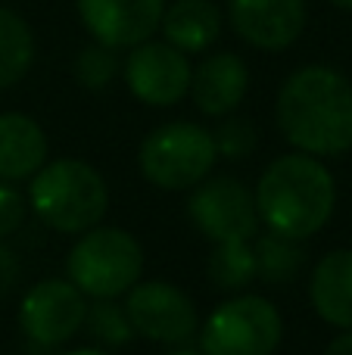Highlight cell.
Here are the masks:
<instances>
[{
    "mask_svg": "<svg viewBox=\"0 0 352 355\" xmlns=\"http://www.w3.org/2000/svg\"><path fill=\"white\" fill-rule=\"evenodd\" d=\"M159 28L181 53H203L222 35V12L212 0H175L162 10Z\"/></svg>",
    "mask_w": 352,
    "mask_h": 355,
    "instance_id": "16",
    "label": "cell"
},
{
    "mask_svg": "<svg viewBox=\"0 0 352 355\" xmlns=\"http://www.w3.org/2000/svg\"><path fill=\"white\" fill-rule=\"evenodd\" d=\"M19 259H16V252L10 250V246H3V240H0V302L6 300V296L16 290V284H19Z\"/></svg>",
    "mask_w": 352,
    "mask_h": 355,
    "instance_id": "24",
    "label": "cell"
},
{
    "mask_svg": "<svg viewBox=\"0 0 352 355\" xmlns=\"http://www.w3.org/2000/svg\"><path fill=\"white\" fill-rule=\"evenodd\" d=\"M166 0H78V16L94 41L106 47H134L159 28Z\"/></svg>",
    "mask_w": 352,
    "mask_h": 355,
    "instance_id": "11",
    "label": "cell"
},
{
    "mask_svg": "<svg viewBox=\"0 0 352 355\" xmlns=\"http://www.w3.org/2000/svg\"><path fill=\"white\" fill-rule=\"evenodd\" d=\"M249 87V69L237 53H212L191 69V97L203 116H231L243 103Z\"/></svg>",
    "mask_w": 352,
    "mask_h": 355,
    "instance_id": "13",
    "label": "cell"
},
{
    "mask_svg": "<svg viewBox=\"0 0 352 355\" xmlns=\"http://www.w3.org/2000/svg\"><path fill=\"white\" fill-rule=\"evenodd\" d=\"M35 62V35L19 12L0 6V91L19 85Z\"/></svg>",
    "mask_w": 352,
    "mask_h": 355,
    "instance_id": "18",
    "label": "cell"
},
{
    "mask_svg": "<svg viewBox=\"0 0 352 355\" xmlns=\"http://www.w3.org/2000/svg\"><path fill=\"white\" fill-rule=\"evenodd\" d=\"M62 355H109L103 346H81V349H72V352H62Z\"/></svg>",
    "mask_w": 352,
    "mask_h": 355,
    "instance_id": "26",
    "label": "cell"
},
{
    "mask_svg": "<svg viewBox=\"0 0 352 355\" xmlns=\"http://www.w3.org/2000/svg\"><path fill=\"white\" fill-rule=\"evenodd\" d=\"M274 119L293 150L340 156L352 150V81L331 66H303L281 85Z\"/></svg>",
    "mask_w": 352,
    "mask_h": 355,
    "instance_id": "1",
    "label": "cell"
},
{
    "mask_svg": "<svg viewBox=\"0 0 352 355\" xmlns=\"http://www.w3.org/2000/svg\"><path fill=\"white\" fill-rule=\"evenodd\" d=\"M206 275L225 293H240L256 277L253 243L249 240H225V243H215L209 265H206Z\"/></svg>",
    "mask_w": 352,
    "mask_h": 355,
    "instance_id": "19",
    "label": "cell"
},
{
    "mask_svg": "<svg viewBox=\"0 0 352 355\" xmlns=\"http://www.w3.org/2000/svg\"><path fill=\"white\" fill-rule=\"evenodd\" d=\"M309 300L322 321L352 327V250H334L312 268Z\"/></svg>",
    "mask_w": 352,
    "mask_h": 355,
    "instance_id": "14",
    "label": "cell"
},
{
    "mask_svg": "<svg viewBox=\"0 0 352 355\" xmlns=\"http://www.w3.org/2000/svg\"><path fill=\"white\" fill-rule=\"evenodd\" d=\"M85 327L91 334V340L103 349H118L128 346L137 337L134 327L128 321L125 306H118L116 300H91L87 302V315H85Z\"/></svg>",
    "mask_w": 352,
    "mask_h": 355,
    "instance_id": "20",
    "label": "cell"
},
{
    "mask_svg": "<svg viewBox=\"0 0 352 355\" xmlns=\"http://www.w3.org/2000/svg\"><path fill=\"white\" fill-rule=\"evenodd\" d=\"M259 225L293 240H309L331 221L337 184L318 156L287 153L265 166L253 190Z\"/></svg>",
    "mask_w": 352,
    "mask_h": 355,
    "instance_id": "2",
    "label": "cell"
},
{
    "mask_svg": "<svg viewBox=\"0 0 352 355\" xmlns=\"http://www.w3.org/2000/svg\"><path fill=\"white\" fill-rule=\"evenodd\" d=\"M197 340L200 355H274L284 340V318L272 300L240 290L212 309Z\"/></svg>",
    "mask_w": 352,
    "mask_h": 355,
    "instance_id": "5",
    "label": "cell"
},
{
    "mask_svg": "<svg viewBox=\"0 0 352 355\" xmlns=\"http://www.w3.org/2000/svg\"><path fill=\"white\" fill-rule=\"evenodd\" d=\"M118 69H122V60H118L116 47H106V44L94 41L75 56L72 72L81 87H87V91H103V87H109L112 81H116Z\"/></svg>",
    "mask_w": 352,
    "mask_h": 355,
    "instance_id": "21",
    "label": "cell"
},
{
    "mask_svg": "<svg viewBox=\"0 0 352 355\" xmlns=\"http://www.w3.org/2000/svg\"><path fill=\"white\" fill-rule=\"evenodd\" d=\"M125 312L137 337L162 346H187L200 331L193 300L168 281H137L125 293Z\"/></svg>",
    "mask_w": 352,
    "mask_h": 355,
    "instance_id": "8",
    "label": "cell"
},
{
    "mask_svg": "<svg viewBox=\"0 0 352 355\" xmlns=\"http://www.w3.org/2000/svg\"><path fill=\"white\" fill-rule=\"evenodd\" d=\"M187 215L193 227L212 243L225 240H253L259 234V212H256L253 190L231 175L203 178L191 187Z\"/></svg>",
    "mask_w": 352,
    "mask_h": 355,
    "instance_id": "7",
    "label": "cell"
},
{
    "mask_svg": "<svg viewBox=\"0 0 352 355\" xmlns=\"http://www.w3.org/2000/svg\"><path fill=\"white\" fill-rule=\"evenodd\" d=\"M231 28L259 50H287L306 28V0H231Z\"/></svg>",
    "mask_w": 352,
    "mask_h": 355,
    "instance_id": "12",
    "label": "cell"
},
{
    "mask_svg": "<svg viewBox=\"0 0 352 355\" xmlns=\"http://www.w3.org/2000/svg\"><path fill=\"white\" fill-rule=\"evenodd\" d=\"M125 85L147 106H175L191 91V62L187 53L172 47L168 41H141L131 47L122 66Z\"/></svg>",
    "mask_w": 352,
    "mask_h": 355,
    "instance_id": "10",
    "label": "cell"
},
{
    "mask_svg": "<svg viewBox=\"0 0 352 355\" xmlns=\"http://www.w3.org/2000/svg\"><path fill=\"white\" fill-rule=\"evenodd\" d=\"M253 256H256V277L265 284L284 287L293 284L306 268V246L303 240L284 237V234L265 231L262 237L253 240Z\"/></svg>",
    "mask_w": 352,
    "mask_h": 355,
    "instance_id": "17",
    "label": "cell"
},
{
    "mask_svg": "<svg viewBox=\"0 0 352 355\" xmlns=\"http://www.w3.org/2000/svg\"><path fill=\"white\" fill-rule=\"evenodd\" d=\"M143 275V246L122 227L94 225L66 256V277L87 300H118Z\"/></svg>",
    "mask_w": 352,
    "mask_h": 355,
    "instance_id": "4",
    "label": "cell"
},
{
    "mask_svg": "<svg viewBox=\"0 0 352 355\" xmlns=\"http://www.w3.org/2000/svg\"><path fill=\"white\" fill-rule=\"evenodd\" d=\"M166 355H200V352L187 349V346H175V349H172V352H166Z\"/></svg>",
    "mask_w": 352,
    "mask_h": 355,
    "instance_id": "27",
    "label": "cell"
},
{
    "mask_svg": "<svg viewBox=\"0 0 352 355\" xmlns=\"http://www.w3.org/2000/svg\"><path fill=\"white\" fill-rule=\"evenodd\" d=\"M25 215H28V200L12 187V181L0 178V240L12 237L22 227Z\"/></svg>",
    "mask_w": 352,
    "mask_h": 355,
    "instance_id": "23",
    "label": "cell"
},
{
    "mask_svg": "<svg viewBox=\"0 0 352 355\" xmlns=\"http://www.w3.org/2000/svg\"><path fill=\"white\" fill-rule=\"evenodd\" d=\"M218 153L212 144V131L197 122H166L143 137L137 150L141 175L153 187L178 193L197 187L209 178Z\"/></svg>",
    "mask_w": 352,
    "mask_h": 355,
    "instance_id": "6",
    "label": "cell"
},
{
    "mask_svg": "<svg viewBox=\"0 0 352 355\" xmlns=\"http://www.w3.org/2000/svg\"><path fill=\"white\" fill-rule=\"evenodd\" d=\"M87 296L69 277L37 281L19 306V327L41 349H56L69 343L85 327Z\"/></svg>",
    "mask_w": 352,
    "mask_h": 355,
    "instance_id": "9",
    "label": "cell"
},
{
    "mask_svg": "<svg viewBox=\"0 0 352 355\" xmlns=\"http://www.w3.org/2000/svg\"><path fill=\"white\" fill-rule=\"evenodd\" d=\"M212 144H215V153L225 159H247L259 144V131L249 119L222 116V125L212 131Z\"/></svg>",
    "mask_w": 352,
    "mask_h": 355,
    "instance_id": "22",
    "label": "cell"
},
{
    "mask_svg": "<svg viewBox=\"0 0 352 355\" xmlns=\"http://www.w3.org/2000/svg\"><path fill=\"white\" fill-rule=\"evenodd\" d=\"M334 6H340V10H349L352 12V0H331Z\"/></svg>",
    "mask_w": 352,
    "mask_h": 355,
    "instance_id": "28",
    "label": "cell"
},
{
    "mask_svg": "<svg viewBox=\"0 0 352 355\" xmlns=\"http://www.w3.org/2000/svg\"><path fill=\"white\" fill-rule=\"evenodd\" d=\"M47 135L22 112H0V178L28 181L47 162Z\"/></svg>",
    "mask_w": 352,
    "mask_h": 355,
    "instance_id": "15",
    "label": "cell"
},
{
    "mask_svg": "<svg viewBox=\"0 0 352 355\" xmlns=\"http://www.w3.org/2000/svg\"><path fill=\"white\" fill-rule=\"evenodd\" d=\"M324 355H352V327L346 334H340V337L331 340L328 349H324Z\"/></svg>",
    "mask_w": 352,
    "mask_h": 355,
    "instance_id": "25",
    "label": "cell"
},
{
    "mask_svg": "<svg viewBox=\"0 0 352 355\" xmlns=\"http://www.w3.org/2000/svg\"><path fill=\"white\" fill-rule=\"evenodd\" d=\"M28 181V206L50 231L85 234L100 225L109 209V187L103 175L85 159H47Z\"/></svg>",
    "mask_w": 352,
    "mask_h": 355,
    "instance_id": "3",
    "label": "cell"
}]
</instances>
